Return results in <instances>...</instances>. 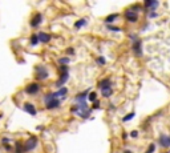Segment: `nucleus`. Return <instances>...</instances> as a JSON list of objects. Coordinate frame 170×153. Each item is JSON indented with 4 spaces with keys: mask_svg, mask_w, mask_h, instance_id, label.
<instances>
[{
    "mask_svg": "<svg viewBox=\"0 0 170 153\" xmlns=\"http://www.w3.org/2000/svg\"><path fill=\"white\" fill-rule=\"evenodd\" d=\"M97 63L100 65H104L105 64V59L104 57H97Z\"/></svg>",
    "mask_w": 170,
    "mask_h": 153,
    "instance_id": "28",
    "label": "nucleus"
},
{
    "mask_svg": "<svg viewBox=\"0 0 170 153\" xmlns=\"http://www.w3.org/2000/svg\"><path fill=\"white\" fill-rule=\"evenodd\" d=\"M96 97H97V93H96V92H90V93H89V96H88V99L90 100V101H93V103L96 101Z\"/></svg>",
    "mask_w": 170,
    "mask_h": 153,
    "instance_id": "22",
    "label": "nucleus"
},
{
    "mask_svg": "<svg viewBox=\"0 0 170 153\" xmlns=\"http://www.w3.org/2000/svg\"><path fill=\"white\" fill-rule=\"evenodd\" d=\"M124 153H133V152H130V150H125Z\"/></svg>",
    "mask_w": 170,
    "mask_h": 153,
    "instance_id": "34",
    "label": "nucleus"
},
{
    "mask_svg": "<svg viewBox=\"0 0 170 153\" xmlns=\"http://www.w3.org/2000/svg\"><path fill=\"white\" fill-rule=\"evenodd\" d=\"M130 136L131 137H137V136H138V132H137V130H133V132L130 133Z\"/></svg>",
    "mask_w": 170,
    "mask_h": 153,
    "instance_id": "31",
    "label": "nucleus"
},
{
    "mask_svg": "<svg viewBox=\"0 0 170 153\" xmlns=\"http://www.w3.org/2000/svg\"><path fill=\"white\" fill-rule=\"evenodd\" d=\"M78 115H80V117H82V119H88L89 115H90V109L86 112H78Z\"/></svg>",
    "mask_w": 170,
    "mask_h": 153,
    "instance_id": "21",
    "label": "nucleus"
},
{
    "mask_svg": "<svg viewBox=\"0 0 170 153\" xmlns=\"http://www.w3.org/2000/svg\"><path fill=\"white\" fill-rule=\"evenodd\" d=\"M37 37H39V41L40 43H49L50 41V39H52V36L48 33H45V32H40L39 35H37Z\"/></svg>",
    "mask_w": 170,
    "mask_h": 153,
    "instance_id": "11",
    "label": "nucleus"
},
{
    "mask_svg": "<svg viewBox=\"0 0 170 153\" xmlns=\"http://www.w3.org/2000/svg\"><path fill=\"white\" fill-rule=\"evenodd\" d=\"M23 109L27 112L28 115H31V116H36V113H37L35 105H33V104H31V103H25V104H24Z\"/></svg>",
    "mask_w": 170,
    "mask_h": 153,
    "instance_id": "7",
    "label": "nucleus"
},
{
    "mask_svg": "<svg viewBox=\"0 0 170 153\" xmlns=\"http://www.w3.org/2000/svg\"><path fill=\"white\" fill-rule=\"evenodd\" d=\"M125 17H126L127 21H130V23H135V21L138 20V15H137V12L131 11V9H127V11L125 12Z\"/></svg>",
    "mask_w": 170,
    "mask_h": 153,
    "instance_id": "5",
    "label": "nucleus"
},
{
    "mask_svg": "<svg viewBox=\"0 0 170 153\" xmlns=\"http://www.w3.org/2000/svg\"><path fill=\"white\" fill-rule=\"evenodd\" d=\"M133 117H134V112H131V113H129V115H126V116H125V117H124V119H122V121H125V122H126V121H129V120H131V119H133Z\"/></svg>",
    "mask_w": 170,
    "mask_h": 153,
    "instance_id": "24",
    "label": "nucleus"
},
{
    "mask_svg": "<svg viewBox=\"0 0 170 153\" xmlns=\"http://www.w3.org/2000/svg\"><path fill=\"white\" fill-rule=\"evenodd\" d=\"M68 79H69V73H68V72H62L61 75H60V79H58L57 83H56V87H58V88H62V87H64V84L68 81Z\"/></svg>",
    "mask_w": 170,
    "mask_h": 153,
    "instance_id": "6",
    "label": "nucleus"
},
{
    "mask_svg": "<svg viewBox=\"0 0 170 153\" xmlns=\"http://www.w3.org/2000/svg\"><path fill=\"white\" fill-rule=\"evenodd\" d=\"M131 48H133V52H134L135 56H142V43H141V40L139 39H137L135 41H133V45H131Z\"/></svg>",
    "mask_w": 170,
    "mask_h": 153,
    "instance_id": "2",
    "label": "nucleus"
},
{
    "mask_svg": "<svg viewBox=\"0 0 170 153\" xmlns=\"http://www.w3.org/2000/svg\"><path fill=\"white\" fill-rule=\"evenodd\" d=\"M1 142H3V144H7V142H9V138H8V137H4L3 140H1Z\"/></svg>",
    "mask_w": 170,
    "mask_h": 153,
    "instance_id": "32",
    "label": "nucleus"
},
{
    "mask_svg": "<svg viewBox=\"0 0 170 153\" xmlns=\"http://www.w3.org/2000/svg\"><path fill=\"white\" fill-rule=\"evenodd\" d=\"M97 108H100V101H94V103H93V109H97Z\"/></svg>",
    "mask_w": 170,
    "mask_h": 153,
    "instance_id": "29",
    "label": "nucleus"
},
{
    "mask_svg": "<svg viewBox=\"0 0 170 153\" xmlns=\"http://www.w3.org/2000/svg\"><path fill=\"white\" fill-rule=\"evenodd\" d=\"M29 41H31V45H37L39 44V37H37V35H32L31 39H29Z\"/></svg>",
    "mask_w": 170,
    "mask_h": 153,
    "instance_id": "20",
    "label": "nucleus"
},
{
    "mask_svg": "<svg viewBox=\"0 0 170 153\" xmlns=\"http://www.w3.org/2000/svg\"><path fill=\"white\" fill-rule=\"evenodd\" d=\"M159 145L162 146V148H169L170 146V137L169 136L162 134V136L159 137Z\"/></svg>",
    "mask_w": 170,
    "mask_h": 153,
    "instance_id": "10",
    "label": "nucleus"
},
{
    "mask_svg": "<svg viewBox=\"0 0 170 153\" xmlns=\"http://www.w3.org/2000/svg\"><path fill=\"white\" fill-rule=\"evenodd\" d=\"M39 91H40V85L37 83H31V84H28L25 87V92L28 95H36Z\"/></svg>",
    "mask_w": 170,
    "mask_h": 153,
    "instance_id": "4",
    "label": "nucleus"
},
{
    "mask_svg": "<svg viewBox=\"0 0 170 153\" xmlns=\"http://www.w3.org/2000/svg\"><path fill=\"white\" fill-rule=\"evenodd\" d=\"M52 99H56V97H54V93H48V95L44 97V101H45V103H48V101H49V100H52Z\"/></svg>",
    "mask_w": 170,
    "mask_h": 153,
    "instance_id": "23",
    "label": "nucleus"
},
{
    "mask_svg": "<svg viewBox=\"0 0 170 153\" xmlns=\"http://www.w3.org/2000/svg\"><path fill=\"white\" fill-rule=\"evenodd\" d=\"M149 16H150V17H157V13H155V12H150Z\"/></svg>",
    "mask_w": 170,
    "mask_h": 153,
    "instance_id": "33",
    "label": "nucleus"
},
{
    "mask_svg": "<svg viewBox=\"0 0 170 153\" xmlns=\"http://www.w3.org/2000/svg\"><path fill=\"white\" fill-rule=\"evenodd\" d=\"M117 17H118V13H112V15H109L108 17L105 19V23H106V24L109 25V24L113 23V21H114V20H116Z\"/></svg>",
    "mask_w": 170,
    "mask_h": 153,
    "instance_id": "15",
    "label": "nucleus"
},
{
    "mask_svg": "<svg viewBox=\"0 0 170 153\" xmlns=\"http://www.w3.org/2000/svg\"><path fill=\"white\" fill-rule=\"evenodd\" d=\"M48 76H49V75H48V71H46L44 67H37V68H36V79H37V80H45Z\"/></svg>",
    "mask_w": 170,
    "mask_h": 153,
    "instance_id": "3",
    "label": "nucleus"
},
{
    "mask_svg": "<svg viewBox=\"0 0 170 153\" xmlns=\"http://www.w3.org/2000/svg\"><path fill=\"white\" fill-rule=\"evenodd\" d=\"M25 150H24V144H21V142H16V153H24Z\"/></svg>",
    "mask_w": 170,
    "mask_h": 153,
    "instance_id": "19",
    "label": "nucleus"
},
{
    "mask_svg": "<svg viewBox=\"0 0 170 153\" xmlns=\"http://www.w3.org/2000/svg\"><path fill=\"white\" fill-rule=\"evenodd\" d=\"M158 5V1H154V0H146L145 1V7L146 8H155Z\"/></svg>",
    "mask_w": 170,
    "mask_h": 153,
    "instance_id": "16",
    "label": "nucleus"
},
{
    "mask_svg": "<svg viewBox=\"0 0 170 153\" xmlns=\"http://www.w3.org/2000/svg\"><path fill=\"white\" fill-rule=\"evenodd\" d=\"M45 104H46V108H48V109H56V108H58V105H60V100L58 99H52Z\"/></svg>",
    "mask_w": 170,
    "mask_h": 153,
    "instance_id": "12",
    "label": "nucleus"
},
{
    "mask_svg": "<svg viewBox=\"0 0 170 153\" xmlns=\"http://www.w3.org/2000/svg\"><path fill=\"white\" fill-rule=\"evenodd\" d=\"M36 145H37V138H36V137L28 138L27 141L24 142V150H25V152L33 150V149L36 148Z\"/></svg>",
    "mask_w": 170,
    "mask_h": 153,
    "instance_id": "1",
    "label": "nucleus"
},
{
    "mask_svg": "<svg viewBox=\"0 0 170 153\" xmlns=\"http://www.w3.org/2000/svg\"><path fill=\"white\" fill-rule=\"evenodd\" d=\"M66 53L68 55H74V49L73 48H68V49H66Z\"/></svg>",
    "mask_w": 170,
    "mask_h": 153,
    "instance_id": "30",
    "label": "nucleus"
},
{
    "mask_svg": "<svg viewBox=\"0 0 170 153\" xmlns=\"http://www.w3.org/2000/svg\"><path fill=\"white\" fill-rule=\"evenodd\" d=\"M88 95H89V89H86L85 92H81V93H78V95L76 96V101L80 103V104L86 103V97H88Z\"/></svg>",
    "mask_w": 170,
    "mask_h": 153,
    "instance_id": "9",
    "label": "nucleus"
},
{
    "mask_svg": "<svg viewBox=\"0 0 170 153\" xmlns=\"http://www.w3.org/2000/svg\"><path fill=\"white\" fill-rule=\"evenodd\" d=\"M66 93H68V89L65 88V87H62V88H60L57 92H54V97L56 99H58V97H62V99H65L66 97Z\"/></svg>",
    "mask_w": 170,
    "mask_h": 153,
    "instance_id": "14",
    "label": "nucleus"
},
{
    "mask_svg": "<svg viewBox=\"0 0 170 153\" xmlns=\"http://www.w3.org/2000/svg\"><path fill=\"white\" fill-rule=\"evenodd\" d=\"M108 29L109 31H114V32H120V28L118 27H114V25H108Z\"/></svg>",
    "mask_w": 170,
    "mask_h": 153,
    "instance_id": "27",
    "label": "nucleus"
},
{
    "mask_svg": "<svg viewBox=\"0 0 170 153\" xmlns=\"http://www.w3.org/2000/svg\"><path fill=\"white\" fill-rule=\"evenodd\" d=\"M112 87V81L110 79H104V80H101L98 83V88L100 89H105V88H110Z\"/></svg>",
    "mask_w": 170,
    "mask_h": 153,
    "instance_id": "13",
    "label": "nucleus"
},
{
    "mask_svg": "<svg viewBox=\"0 0 170 153\" xmlns=\"http://www.w3.org/2000/svg\"><path fill=\"white\" fill-rule=\"evenodd\" d=\"M66 63H69V59L68 57H60L58 59V64L64 65V64H66Z\"/></svg>",
    "mask_w": 170,
    "mask_h": 153,
    "instance_id": "25",
    "label": "nucleus"
},
{
    "mask_svg": "<svg viewBox=\"0 0 170 153\" xmlns=\"http://www.w3.org/2000/svg\"><path fill=\"white\" fill-rule=\"evenodd\" d=\"M86 21H88L86 19H80L78 21H76V23H74V27H76V28L84 27V25H86Z\"/></svg>",
    "mask_w": 170,
    "mask_h": 153,
    "instance_id": "18",
    "label": "nucleus"
},
{
    "mask_svg": "<svg viewBox=\"0 0 170 153\" xmlns=\"http://www.w3.org/2000/svg\"><path fill=\"white\" fill-rule=\"evenodd\" d=\"M101 93H102V96L104 97H109V96L113 93V89H112V87L110 88H105V89H101Z\"/></svg>",
    "mask_w": 170,
    "mask_h": 153,
    "instance_id": "17",
    "label": "nucleus"
},
{
    "mask_svg": "<svg viewBox=\"0 0 170 153\" xmlns=\"http://www.w3.org/2000/svg\"><path fill=\"white\" fill-rule=\"evenodd\" d=\"M41 21H42V15H41V13H36V15L31 19V27L32 28L39 27Z\"/></svg>",
    "mask_w": 170,
    "mask_h": 153,
    "instance_id": "8",
    "label": "nucleus"
},
{
    "mask_svg": "<svg viewBox=\"0 0 170 153\" xmlns=\"http://www.w3.org/2000/svg\"><path fill=\"white\" fill-rule=\"evenodd\" d=\"M154 150H155V145H154V144H150V146L147 148V150L145 153H153Z\"/></svg>",
    "mask_w": 170,
    "mask_h": 153,
    "instance_id": "26",
    "label": "nucleus"
}]
</instances>
